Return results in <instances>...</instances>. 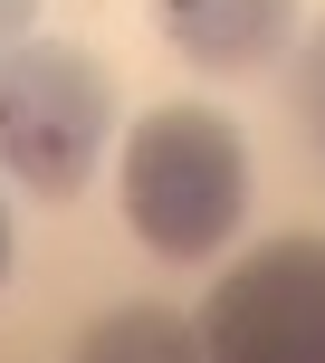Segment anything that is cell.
I'll return each mask as SVG.
<instances>
[{
  "instance_id": "52a82bcc",
  "label": "cell",
  "mask_w": 325,
  "mask_h": 363,
  "mask_svg": "<svg viewBox=\"0 0 325 363\" xmlns=\"http://www.w3.org/2000/svg\"><path fill=\"white\" fill-rule=\"evenodd\" d=\"M29 19H38V0H0V48H10V38H29Z\"/></svg>"
},
{
  "instance_id": "ba28073f",
  "label": "cell",
  "mask_w": 325,
  "mask_h": 363,
  "mask_svg": "<svg viewBox=\"0 0 325 363\" xmlns=\"http://www.w3.org/2000/svg\"><path fill=\"white\" fill-rule=\"evenodd\" d=\"M0 287H10V201H0Z\"/></svg>"
},
{
  "instance_id": "7a4b0ae2",
  "label": "cell",
  "mask_w": 325,
  "mask_h": 363,
  "mask_svg": "<svg viewBox=\"0 0 325 363\" xmlns=\"http://www.w3.org/2000/svg\"><path fill=\"white\" fill-rule=\"evenodd\" d=\"M115 134V77L77 38H10L0 48V172L38 201H77Z\"/></svg>"
},
{
  "instance_id": "277c9868",
  "label": "cell",
  "mask_w": 325,
  "mask_h": 363,
  "mask_svg": "<svg viewBox=\"0 0 325 363\" xmlns=\"http://www.w3.org/2000/svg\"><path fill=\"white\" fill-rule=\"evenodd\" d=\"M153 29L172 38L192 67L239 77V67H268L297 38V0H153Z\"/></svg>"
},
{
  "instance_id": "6da1fadb",
  "label": "cell",
  "mask_w": 325,
  "mask_h": 363,
  "mask_svg": "<svg viewBox=\"0 0 325 363\" xmlns=\"http://www.w3.org/2000/svg\"><path fill=\"white\" fill-rule=\"evenodd\" d=\"M125 220L153 258L201 268L249 220V144L220 106H153L125 134Z\"/></svg>"
},
{
  "instance_id": "3957f363",
  "label": "cell",
  "mask_w": 325,
  "mask_h": 363,
  "mask_svg": "<svg viewBox=\"0 0 325 363\" xmlns=\"http://www.w3.org/2000/svg\"><path fill=\"white\" fill-rule=\"evenodd\" d=\"M201 363H325V239L249 249L201 306Z\"/></svg>"
},
{
  "instance_id": "8992f818",
  "label": "cell",
  "mask_w": 325,
  "mask_h": 363,
  "mask_svg": "<svg viewBox=\"0 0 325 363\" xmlns=\"http://www.w3.org/2000/svg\"><path fill=\"white\" fill-rule=\"evenodd\" d=\"M287 115L307 125V144L325 153V19L307 29V48H297V77H287Z\"/></svg>"
},
{
  "instance_id": "5b68a950",
  "label": "cell",
  "mask_w": 325,
  "mask_h": 363,
  "mask_svg": "<svg viewBox=\"0 0 325 363\" xmlns=\"http://www.w3.org/2000/svg\"><path fill=\"white\" fill-rule=\"evenodd\" d=\"M67 363H201V335L172 306H115V315H96L77 335Z\"/></svg>"
}]
</instances>
